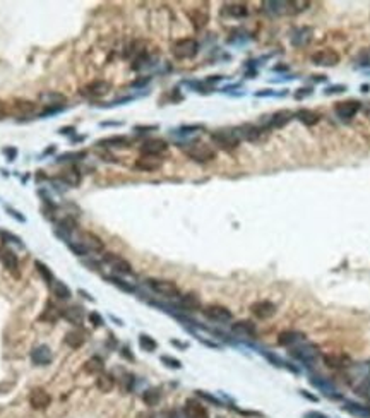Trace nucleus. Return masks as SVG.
<instances>
[{"instance_id": "f257e3e1", "label": "nucleus", "mask_w": 370, "mask_h": 418, "mask_svg": "<svg viewBox=\"0 0 370 418\" xmlns=\"http://www.w3.org/2000/svg\"><path fill=\"white\" fill-rule=\"evenodd\" d=\"M178 148L184 149V153L187 154L190 160L197 161V163H209V161H213L214 158H216V149L201 141L182 144V146H178Z\"/></svg>"}, {"instance_id": "f03ea898", "label": "nucleus", "mask_w": 370, "mask_h": 418, "mask_svg": "<svg viewBox=\"0 0 370 418\" xmlns=\"http://www.w3.org/2000/svg\"><path fill=\"white\" fill-rule=\"evenodd\" d=\"M211 141L225 151H232L240 144V137L235 129H219V131L211 132Z\"/></svg>"}, {"instance_id": "7ed1b4c3", "label": "nucleus", "mask_w": 370, "mask_h": 418, "mask_svg": "<svg viewBox=\"0 0 370 418\" xmlns=\"http://www.w3.org/2000/svg\"><path fill=\"white\" fill-rule=\"evenodd\" d=\"M199 51V43L194 38H182L171 45V53L178 60H189L194 58Z\"/></svg>"}, {"instance_id": "20e7f679", "label": "nucleus", "mask_w": 370, "mask_h": 418, "mask_svg": "<svg viewBox=\"0 0 370 418\" xmlns=\"http://www.w3.org/2000/svg\"><path fill=\"white\" fill-rule=\"evenodd\" d=\"M290 356L302 364H314L319 358V348L312 343H298L290 348Z\"/></svg>"}, {"instance_id": "39448f33", "label": "nucleus", "mask_w": 370, "mask_h": 418, "mask_svg": "<svg viewBox=\"0 0 370 418\" xmlns=\"http://www.w3.org/2000/svg\"><path fill=\"white\" fill-rule=\"evenodd\" d=\"M148 286L151 288L154 293L161 295V297L167 298H180V290L173 281L168 280H156V278H151V280L146 281Z\"/></svg>"}, {"instance_id": "423d86ee", "label": "nucleus", "mask_w": 370, "mask_h": 418, "mask_svg": "<svg viewBox=\"0 0 370 418\" xmlns=\"http://www.w3.org/2000/svg\"><path fill=\"white\" fill-rule=\"evenodd\" d=\"M310 62L317 67H334L339 64V53L333 48H324L310 57Z\"/></svg>"}, {"instance_id": "0eeeda50", "label": "nucleus", "mask_w": 370, "mask_h": 418, "mask_svg": "<svg viewBox=\"0 0 370 418\" xmlns=\"http://www.w3.org/2000/svg\"><path fill=\"white\" fill-rule=\"evenodd\" d=\"M360 112V103L355 100H348V101H339L334 105V113H336L337 118L341 120H350L356 113Z\"/></svg>"}, {"instance_id": "6e6552de", "label": "nucleus", "mask_w": 370, "mask_h": 418, "mask_svg": "<svg viewBox=\"0 0 370 418\" xmlns=\"http://www.w3.org/2000/svg\"><path fill=\"white\" fill-rule=\"evenodd\" d=\"M0 262L4 264L5 269L11 271L16 278H19V259L16 255V252L11 251L7 245L0 247Z\"/></svg>"}, {"instance_id": "1a4fd4ad", "label": "nucleus", "mask_w": 370, "mask_h": 418, "mask_svg": "<svg viewBox=\"0 0 370 418\" xmlns=\"http://www.w3.org/2000/svg\"><path fill=\"white\" fill-rule=\"evenodd\" d=\"M168 151V142L163 139H148L141 144V154H149V156H161Z\"/></svg>"}, {"instance_id": "9d476101", "label": "nucleus", "mask_w": 370, "mask_h": 418, "mask_svg": "<svg viewBox=\"0 0 370 418\" xmlns=\"http://www.w3.org/2000/svg\"><path fill=\"white\" fill-rule=\"evenodd\" d=\"M202 314L214 322H230L233 319V314L223 305H207L204 307Z\"/></svg>"}, {"instance_id": "9b49d317", "label": "nucleus", "mask_w": 370, "mask_h": 418, "mask_svg": "<svg viewBox=\"0 0 370 418\" xmlns=\"http://www.w3.org/2000/svg\"><path fill=\"white\" fill-rule=\"evenodd\" d=\"M103 262L108 264L113 271H117V273H120V274H132V266L129 264L125 259L117 254H112V252L105 254L103 255Z\"/></svg>"}, {"instance_id": "f8f14e48", "label": "nucleus", "mask_w": 370, "mask_h": 418, "mask_svg": "<svg viewBox=\"0 0 370 418\" xmlns=\"http://www.w3.org/2000/svg\"><path fill=\"white\" fill-rule=\"evenodd\" d=\"M324 365L334 370H339V368H348L352 367V358L345 353H327L322 356Z\"/></svg>"}, {"instance_id": "ddd939ff", "label": "nucleus", "mask_w": 370, "mask_h": 418, "mask_svg": "<svg viewBox=\"0 0 370 418\" xmlns=\"http://www.w3.org/2000/svg\"><path fill=\"white\" fill-rule=\"evenodd\" d=\"M251 310L257 319L266 320V319H271V317L278 312V307H276L272 302H269V300H259V302L252 303Z\"/></svg>"}, {"instance_id": "4468645a", "label": "nucleus", "mask_w": 370, "mask_h": 418, "mask_svg": "<svg viewBox=\"0 0 370 418\" xmlns=\"http://www.w3.org/2000/svg\"><path fill=\"white\" fill-rule=\"evenodd\" d=\"M295 118V113L291 110H278L276 113H272L269 117L266 124H268L269 129H283L285 125H288L291 120Z\"/></svg>"}, {"instance_id": "2eb2a0df", "label": "nucleus", "mask_w": 370, "mask_h": 418, "mask_svg": "<svg viewBox=\"0 0 370 418\" xmlns=\"http://www.w3.org/2000/svg\"><path fill=\"white\" fill-rule=\"evenodd\" d=\"M81 245H83L84 249H86V252H103L105 251V244H103V240L100 238L98 235H95V233H91V232H83L81 233Z\"/></svg>"}, {"instance_id": "dca6fc26", "label": "nucleus", "mask_w": 370, "mask_h": 418, "mask_svg": "<svg viewBox=\"0 0 370 418\" xmlns=\"http://www.w3.org/2000/svg\"><path fill=\"white\" fill-rule=\"evenodd\" d=\"M163 167L161 156H149V154H141L135 160V168L141 171H156Z\"/></svg>"}, {"instance_id": "f3484780", "label": "nucleus", "mask_w": 370, "mask_h": 418, "mask_svg": "<svg viewBox=\"0 0 370 418\" xmlns=\"http://www.w3.org/2000/svg\"><path fill=\"white\" fill-rule=\"evenodd\" d=\"M51 403L50 394L45 389H33L29 394V404L34 408V410H45Z\"/></svg>"}, {"instance_id": "a211bd4d", "label": "nucleus", "mask_w": 370, "mask_h": 418, "mask_svg": "<svg viewBox=\"0 0 370 418\" xmlns=\"http://www.w3.org/2000/svg\"><path fill=\"white\" fill-rule=\"evenodd\" d=\"M264 11L269 12L272 16H285V14H293V9H291V2H283V0H269L264 2Z\"/></svg>"}, {"instance_id": "6ab92c4d", "label": "nucleus", "mask_w": 370, "mask_h": 418, "mask_svg": "<svg viewBox=\"0 0 370 418\" xmlns=\"http://www.w3.org/2000/svg\"><path fill=\"white\" fill-rule=\"evenodd\" d=\"M98 146L105 149H123L131 146V139L125 137V135H110V137L98 141Z\"/></svg>"}, {"instance_id": "aec40b11", "label": "nucleus", "mask_w": 370, "mask_h": 418, "mask_svg": "<svg viewBox=\"0 0 370 418\" xmlns=\"http://www.w3.org/2000/svg\"><path fill=\"white\" fill-rule=\"evenodd\" d=\"M110 91H112V84L103 79L93 81V83H89L86 86V93L91 96H95V98H101V96L108 95Z\"/></svg>"}, {"instance_id": "412c9836", "label": "nucleus", "mask_w": 370, "mask_h": 418, "mask_svg": "<svg viewBox=\"0 0 370 418\" xmlns=\"http://www.w3.org/2000/svg\"><path fill=\"white\" fill-rule=\"evenodd\" d=\"M236 134H238L240 141H257L262 134V129L261 127H255L252 124H243L240 127H235Z\"/></svg>"}, {"instance_id": "4be33fe9", "label": "nucleus", "mask_w": 370, "mask_h": 418, "mask_svg": "<svg viewBox=\"0 0 370 418\" xmlns=\"http://www.w3.org/2000/svg\"><path fill=\"white\" fill-rule=\"evenodd\" d=\"M58 178H60V180L66 184V185L77 187L81 184V171H79V168H77V167L70 165L69 168H66L64 171H60V173H58Z\"/></svg>"}, {"instance_id": "5701e85b", "label": "nucleus", "mask_w": 370, "mask_h": 418, "mask_svg": "<svg viewBox=\"0 0 370 418\" xmlns=\"http://www.w3.org/2000/svg\"><path fill=\"white\" fill-rule=\"evenodd\" d=\"M185 415H187V418H209L206 406L196 400L185 401Z\"/></svg>"}, {"instance_id": "b1692460", "label": "nucleus", "mask_w": 370, "mask_h": 418, "mask_svg": "<svg viewBox=\"0 0 370 418\" xmlns=\"http://www.w3.org/2000/svg\"><path fill=\"white\" fill-rule=\"evenodd\" d=\"M60 316L64 317L67 322L74 324V326H79V324H83V320H84V309L79 305H70V307H67V309L62 310Z\"/></svg>"}, {"instance_id": "393cba45", "label": "nucleus", "mask_w": 370, "mask_h": 418, "mask_svg": "<svg viewBox=\"0 0 370 418\" xmlns=\"http://www.w3.org/2000/svg\"><path fill=\"white\" fill-rule=\"evenodd\" d=\"M293 113H295V118H297L300 124L307 125V127H312V125L319 124V120H320L319 113L314 112V110H308V108H300Z\"/></svg>"}, {"instance_id": "a878e982", "label": "nucleus", "mask_w": 370, "mask_h": 418, "mask_svg": "<svg viewBox=\"0 0 370 418\" xmlns=\"http://www.w3.org/2000/svg\"><path fill=\"white\" fill-rule=\"evenodd\" d=\"M305 341V334L300 331H283L280 336H278V345L281 346H291L298 345V343H303Z\"/></svg>"}, {"instance_id": "bb28decb", "label": "nucleus", "mask_w": 370, "mask_h": 418, "mask_svg": "<svg viewBox=\"0 0 370 418\" xmlns=\"http://www.w3.org/2000/svg\"><path fill=\"white\" fill-rule=\"evenodd\" d=\"M232 331L243 338H254L257 329H255V324L251 320H238V322L232 324Z\"/></svg>"}, {"instance_id": "cd10ccee", "label": "nucleus", "mask_w": 370, "mask_h": 418, "mask_svg": "<svg viewBox=\"0 0 370 418\" xmlns=\"http://www.w3.org/2000/svg\"><path fill=\"white\" fill-rule=\"evenodd\" d=\"M31 360L36 365H48L51 362V351L47 345H40L31 351Z\"/></svg>"}, {"instance_id": "c85d7f7f", "label": "nucleus", "mask_w": 370, "mask_h": 418, "mask_svg": "<svg viewBox=\"0 0 370 418\" xmlns=\"http://www.w3.org/2000/svg\"><path fill=\"white\" fill-rule=\"evenodd\" d=\"M310 40H312V29L307 28V26H305V28H298L297 31L291 34V43H293L295 47H305Z\"/></svg>"}, {"instance_id": "c756f323", "label": "nucleus", "mask_w": 370, "mask_h": 418, "mask_svg": "<svg viewBox=\"0 0 370 418\" xmlns=\"http://www.w3.org/2000/svg\"><path fill=\"white\" fill-rule=\"evenodd\" d=\"M343 410L348 411L352 417L355 418H370V408L369 406H363V404H358V403H345Z\"/></svg>"}, {"instance_id": "7c9ffc66", "label": "nucleus", "mask_w": 370, "mask_h": 418, "mask_svg": "<svg viewBox=\"0 0 370 418\" xmlns=\"http://www.w3.org/2000/svg\"><path fill=\"white\" fill-rule=\"evenodd\" d=\"M41 100L45 101V105L47 106H57V108H64V103L67 101V98L64 95H60V93H43L41 95Z\"/></svg>"}, {"instance_id": "2f4dec72", "label": "nucleus", "mask_w": 370, "mask_h": 418, "mask_svg": "<svg viewBox=\"0 0 370 418\" xmlns=\"http://www.w3.org/2000/svg\"><path fill=\"white\" fill-rule=\"evenodd\" d=\"M180 305L184 307L185 310H189V312H194V310L201 309V300L197 295L194 293H187L184 297H180Z\"/></svg>"}, {"instance_id": "473e14b6", "label": "nucleus", "mask_w": 370, "mask_h": 418, "mask_svg": "<svg viewBox=\"0 0 370 418\" xmlns=\"http://www.w3.org/2000/svg\"><path fill=\"white\" fill-rule=\"evenodd\" d=\"M84 370L87 372V374H95V375H100L103 374V370H105V364H103L101 358H98V356H93V358H89V360L84 364Z\"/></svg>"}, {"instance_id": "72a5a7b5", "label": "nucleus", "mask_w": 370, "mask_h": 418, "mask_svg": "<svg viewBox=\"0 0 370 418\" xmlns=\"http://www.w3.org/2000/svg\"><path fill=\"white\" fill-rule=\"evenodd\" d=\"M96 387H98L101 393H110V391L115 387V379L110 374H100L96 379Z\"/></svg>"}, {"instance_id": "f704fd0d", "label": "nucleus", "mask_w": 370, "mask_h": 418, "mask_svg": "<svg viewBox=\"0 0 370 418\" xmlns=\"http://www.w3.org/2000/svg\"><path fill=\"white\" fill-rule=\"evenodd\" d=\"M50 286H51V291H53V295L58 298V300H69V298L72 297V293H70L69 286H67L66 283H62V281H53V283H51Z\"/></svg>"}, {"instance_id": "c9c22d12", "label": "nucleus", "mask_w": 370, "mask_h": 418, "mask_svg": "<svg viewBox=\"0 0 370 418\" xmlns=\"http://www.w3.org/2000/svg\"><path fill=\"white\" fill-rule=\"evenodd\" d=\"M310 382H312L314 385H316V387H319L320 391H322L324 394H326V396H334V398H337V394H336V389H334L333 387V384H331V382H327V381H324L322 377H312L310 379Z\"/></svg>"}, {"instance_id": "e433bc0d", "label": "nucleus", "mask_w": 370, "mask_h": 418, "mask_svg": "<svg viewBox=\"0 0 370 418\" xmlns=\"http://www.w3.org/2000/svg\"><path fill=\"white\" fill-rule=\"evenodd\" d=\"M225 12L232 17H245L249 14V9H247L245 4H226L225 5Z\"/></svg>"}, {"instance_id": "4c0bfd02", "label": "nucleus", "mask_w": 370, "mask_h": 418, "mask_svg": "<svg viewBox=\"0 0 370 418\" xmlns=\"http://www.w3.org/2000/svg\"><path fill=\"white\" fill-rule=\"evenodd\" d=\"M64 343H66L67 346H70V348H79V346H83L84 343V334L79 331H70L66 334V338H64Z\"/></svg>"}, {"instance_id": "58836bf2", "label": "nucleus", "mask_w": 370, "mask_h": 418, "mask_svg": "<svg viewBox=\"0 0 370 418\" xmlns=\"http://www.w3.org/2000/svg\"><path fill=\"white\" fill-rule=\"evenodd\" d=\"M86 158V151H72V153H64L57 156V163H76Z\"/></svg>"}, {"instance_id": "ea45409f", "label": "nucleus", "mask_w": 370, "mask_h": 418, "mask_svg": "<svg viewBox=\"0 0 370 418\" xmlns=\"http://www.w3.org/2000/svg\"><path fill=\"white\" fill-rule=\"evenodd\" d=\"M58 232H64L66 235H69V233L76 232L77 228V221L76 218H72V216H66V218H62L60 221H58Z\"/></svg>"}, {"instance_id": "a19ab883", "label": "nucleus", "mask_w": 370, "mask_h": 418, "mask_svg": "<svg viewBox=\"0 0 370 418\" xmlns=\"http://www.w3.org/2000/svg\"><path fill=\"white\" fill-rule=\"evenodd\" d=\"M190 19H192V24L196 26L197 29H201L206 26L207 21H209V14H207V12H202L201 9H196V11L190 14Z\"/></svg>"}, {"instance_id": "79ce46f5", "label": "nucleus", "mask_w": 370, "mask_h": 418, "mask_svg": "<svg viewBox=\"0 0 370 418\" xmlns=\"http://www.w3.org/2000/svg\"><path fill=\"white\" fill-rule=\"evenodd\" d=\"M139 346L144 351H154L158 348V343L151 338L149 334H139Z\"/></svg>"}, {"instance_id": "37998d69", "label": "nucleus", "mask_w": 370, "mask_h": 418, "mask_svg": "<svg viewBox=\"0 0 370 418\" xmlns=\"http://www.w3.org/2000/svg\"><path fill=\"white\" fill-rule=\"evenodd\" d=\"M161 394L158 389H148L144 394H142V401H144L148 406H156L158 401H160Z\"/></svg>"}, {"instance_id": "c03bdc74", "label": "nucleus", "mask_w": 370, "mask_h": 418, "mask_svg": "<svg viewBox=\"0 0 370 418\" xmlns=\"http://www.w3.org/2000/svg\"><path fill=\"white\" fill-rule=\"evenodd\" d=\"M16 110H17L21 115H29V113H33L34 110H36V105L31 101H19L17 105H16Z\"/></svg>"}, {"instance_id": "a18cd8bd", "label": "nucleus", "mask_w": 370, "mask_h": 418, "mask_svg": "<svg viewBox=\"0 0 370 418\" xmlns=\"http://www.w3.org/2000/svg\"><path fill=\"white\" fill-rule=\"evenodd\" d=\"M36 269H38V273L41 274V278H43L47 283H50V284L53 283V274H51V271L48 269L43 262H36Z\"/></svg>"}, {"instance_id": "49530a36", "label": "nucleus", "mask_w": 370, "mask_h": 418, "mask_svg": "<svg viewBox=\"0 0 370 418\" xmlns=\"http://www.w3.org/2000/svg\"><path fill=\"white\" fill-rule=\"evenodd\" d=\"M356 394L362 398H367V400H370V381H363L360 382L358 385L355 387Z\"/></svg>"}, {"instance_id": "de8ad7c7", "label": "nucleus", "mask_w": 370, "mask_h": 418, "mask_svg": "<svg viewBox=\"0 0 370 418\" xmlns=\"http://www.w3.org/2000/svg\"><path fill=\"white\" fill-rule=\"evenodd\" d=\"M108 281H110V283H113V284H115V286H118L120 290L127 291V293H132V291H134V288H132L131 284H127V283H125V281H122V280H120V278L110 276V278H108Z\"/></svg>"}, {"instance_id": "09e8293b", "label": "nucleus", "mask_w": 370, "mask_h": 418, "mask_svg": "<svg viewBox=\"0 0 370 418\" xmlns=\"http://www.w3.org/2000/svg\"><path fill=\"white\" fill-rule=\"evenodd\" d=\"M0 236H2V240H4V242H12V244L19 245V247H22V240L19 238V236L12 235V233H9V232H0Z\"/></svg>"}, {"instance_id": "8fccbe9b", "label": "nucleus", "mask_w": 370, "mask_h": 418, "mask_svg": "<svg viewBox=\"0 0 370 418\" xmlns=\"http://www.w3.org/2000/svg\"><path fill=\"white\" fill-rule=\"evenodd\" d=\"M161 362H163V364H167L170 368H180L182 367L180 360H177V358H171V356H167V355L161 356Z\"/></svg>"}, {"instance_id": "3c124183", "label": "nucleus", "mask_w": 370, "mask_h": 418, "mask_svg": "<svg viewBox=\"0 0 370 418\" xmlns=\"http://www.w3.org/2000/svg\"><path fill=\"white\" fill-rule=\"evenodd\" d=\"M346 89H348V87L346 86H343V84H336V86H329V87H326V95H339V93H345Z\"/></svg>"}, {"instance_id": "603ef678", "label": "nucleus", "mask_w": 370, "mask_h": 418, "mask_svg": "<svg viewBox=\"0 0 370 418\" xmlns=\"http://www.w3.org/2000/svg\"><path fill=\"white\" fill-rule=\"evenodd\" d=\"M5 211H7L9 215H11V216H12V218H14V219H17L19 223H24V221H26V218H24V216H22V215H21V213H19V211H16L14 207H11V206H5Z\"/></svg>"}, {"instance_id": "864d4df0", "label": "nucleus", "mask_w": 370, "mask_h": 418, "mask_svg": "<svg viewBox=\"0 0 370 418\" xmlns=\"http://www.w3.org/2000/svg\"><path fill=\"white\" fill-rule=\"evenodd\" d=\"M89 320H91V324H93L95 327L103 326V317L100 316L98 312H91V314H89Z\"/></svg>"}, {"instance_id": "5fc2aeb1", "label": "nucleus", "mask_w": 370, "mask_h": 418, "mask_svg": "<svg viewBox=\"0 0 370 418\" xmlns=\"http://www.w3.org/2000/svg\"><path fill=\"white\" fill-rule=\"evenodd\" d=\"M312 95V89L310 87H300L297 93H295V98L297 100H302V98H307V96Z\"/></svg>"}, {"instance_id": "6e6d98bb", "label": "nucleus", "mask_w": 370, "mask_h": 418, "mask_svg": "<svg viewBox=\"0 0 370 418\" xmlns=\"http://www.w3.org/2000/svg\"><path fill=\"white\" fill-rule=\"evenodd\" d=\"M4 154L7 156V161H14L16 156H17V149H16V148H5Z\"/></svg>"}, {"instance_id": "4d7b16f0", "label": "nucleus", "mask_w": 370, "mask_h": 418, "mask_svg": "<svg viewBox=\"0 0 370 418\" xmlns=\"http://www.w3.org/2000/svg\"><path fill=\"white\" fill-rule=\"evenodd\" d=\"M285 93H274L271 91V89H264V91H257L255 93V96H259V98H262V96H283Z\"/></svg>"}, {"instance_id": "13d9d810", "label": "nucleus", "mask_w": 370, "mask_h": 418, "mask_svg": "<svg viewBox=\"0 0 370 418\" xmlns=\"http://www.w3.org/2000/svg\"><path fill=\"white\" fill-rule=\"evenodd\" d=\"M305 418H329V417H326L324 413H319V411H308V413H305Z\"/></svg>"}, {"instance_id": "bf43d9fd", "label": "nucleus", "mask_w": 370, "mask_h": 418, "mask_svg": "<svg viewBox=\"0 0 370 418\" xmlns=\"http://www.w3.org/2000/svg\"><path fill=\"white\" fill-rule=\"evenodd\" d=\"M197 394H199V396H202L204 400L211 401V403H214V404H219V403H218V400H216V398L209 396V394H206V393H204V391H197Z\"/></svg>"}, {"instance_id": "052dcab7", "label": "nucleus", "mask_w": 370, "mask_h": 418, "mask_svg": "<svg viewBox=\"0 0 370 418\" xmlns=\"http://www.w3.org/2000/svg\"><path fill=\"white\" fill-rule=\"evenodd\" d=\"M158 125H148V127H144V125H139V127H135L134 131L135 132H146V131H156Z\"/></svg>"}, {"instance_id": "680f3d73", "label": "nucleus", "mask_w": 370, "mask_h": 418, "mask_svg": "<svg viewBox=\"0 0 370 418\" xmlns=\"http://www.w3.org/2000/svg\"><path fill=\"white\" fill-rule=\"evenodd\" d=\"M74 131H76L74 127H62L60 131H58V134H62V135H66V134H67V135H69V134H72Z\"/></svg>"}, {"instance_id": "e2e57ef3", "label": "nucleus", "mask_w": 370, "mask_h": 418, "mask_svg": "<svg viewBox=\"0 0 370 418\" xmlns=\"http://www.w3.org/2000/svg\"><path fill=\"white\" fill-rule=\"evenodd\" d=\"M300 393H302V396L308 398V400H312V401H317V398H316V396H312V394H308V391H300Z\"/></svg>"}, {"instance_id": "0e129e2a", "label": "nucleus", "mask_w": 370, "mask_h": 418, "mask_svg": "<svg viewBox=\"0 0 370 418\" xmlns=\"http://www.w3.org/2000/svg\"><path fill=\"white\" fill-rule=\"evenodd\" d=\"M5 113H7V108H5V105H4V103L0 101V118H2V117H4Z\"/></svg>"}, {"instance_id": "69168bd1", "label": "nucleus", "mask_w": 370, "mask_h": 418, "mask_svg": "<svg viewBox=\"0 0 370 418\" xmlns=\"http://www.w3.org/2000/svg\"><path fill=\"white\" fill-rule=\"evenodd\" d=\"M106 125H122V122H101V127H106Z\"/></svg>"}, {"instance_id": "338daca9", "label": "nucleus", "mask_w": 370, "mask_h": 418, "mask_svg": "<svg viewBox=\"0 0 370 418\" xmlns=\"http://www.w3.org/2000/svg\"><path fill=\"white\" fill-rule=\"evenodd\" d=\"M171 345H175V346H180V348H187V345H184V343H178V341H175V339H171Z\"/></svg>"}]
</instances>
